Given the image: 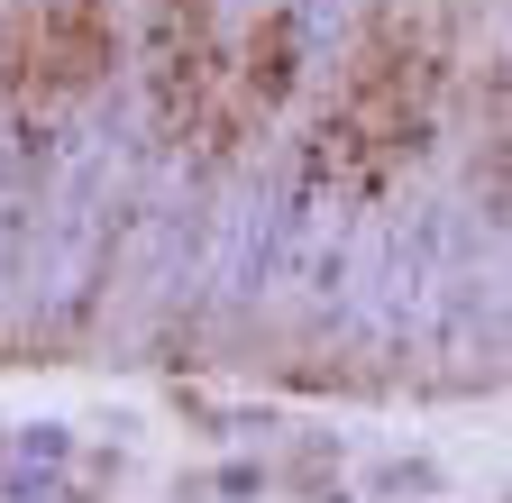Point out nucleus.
Instances as JSON below:
<instances>
[{
    "label": "nucleus",
    "mask_w": 512,
    "mask_h": 503,
    "mask_svg": "<svg viewBox=\"0 0 512 503\" xmlns=\"http://www.w3.org/2000/svg\"><path fill=\"white\" fill-rule=\"evenodd\" d=\"M430 101H439V46L412 37L394 10H384V19L357 37L348 74H339V101H330V129H320V156L366 183V174H384L394 156L421 147Z\"/></svg>",
    "instance_id": "obj_1"
}]
</instances>
